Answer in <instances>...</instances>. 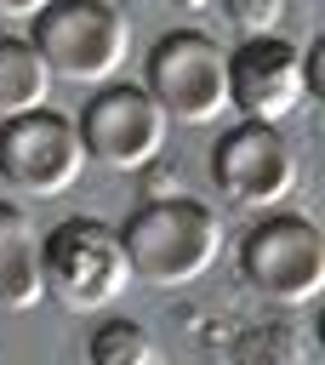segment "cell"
<instances>
[{
  "mask_svg": "<svg viewBox=\"0 0 325 365\" xmlns=\"http://www.w3.org/2000/svg\"><path fill=\"white\" fill-rule=\"evenodd\" d=\"M120 245H125L131 279L177 291V285H194V279H205L217 268V257H222V217L205 200H194V194H160V200H143L125 217Z\"/></svg>",
  "mask_w": 325,
  "mask_h": 365,
  "instance_id": "6da1fadb",
  "label": "cell"
},
{
  "mask_svg": "<svg viewBox=\"0 0 325 365\" xmlns=\"http://www.w3.org/2000/svg\"><path fill=\"white\" fill-rule=\"evenodd\" d=\"M29 46L63 86H103L131 57V23L108 0H46L29 17Z\"/></svg>",
  "mask_w": 325,
  "mask_h": 365,
  "instance_id": "7a4b0ae2",
  "label": "cell"
},
{
  "mask_svg": "<svg viewBox=\"0 0 325 365\" xmlns=\"http://www.w3.org/2000/svg\"><path fill=\"white\" fill-rule=\"evenodd\" d=\"M40 274H46V297H57L63 308H80V314L120 302V291L131 285L125 245L97 217H68L51 234H40Z\"/></svg>",
  "mask_w": 325,
  "mask_h": 365,
  "instance_id": "3957f363",
  "label": "cell"
},
{
  "mask_svg": "<svg viewBox=\"0 0 325 365\" xmlns=\"http://www.w3.org/2000/svg\"><path fill=\"white\" fill-rule=\"evenodd\" d=\"M148 97L165 120L211 125L228 114V51L205 29H171L148 51Z\"/></svg>",
  "mask_w": 325,
  "mask_h": 365,
  "instance_id": "277c9868",
  "label": "cell"
},
{
  "mask_svg": "<svg viewBox=\"0 0 325 365\" xmlns=\"http://www.w3.org/2000/svg\"><path fill=\"white\" fill-rule=\"evenodd\" d=\"M239 268L245 279L279 302V308H302L325 291V234L314 228V217L302 211H268L245 245H239Z\"/></svg>",
  "mask_w": 325,
  "mask_h": 365,
  "instance_id": "5b68a950",
  "label": "cell"
},
{
  "mask_svg": "<svg viewBox=\"0 0 325 365\" xmlns=\"http://www.w3.org/2000/svg\"><path fill=\"white\" fill-rule=\"evenodd\" d=\"M0 177L23 194H68L86 177V143L74 120L57 114L51 103L0 120Z\"/></svg>",
  "mask_w": 325,
  "mask_h": 365,
  "instance_id": "8992f818",
  "label": "cell"
},
{
  "mask_svg": "<svg viewBox=\"0 0 325 365\" xmlns=\"http://www.w3.org/2000/svg\"><path fill=\"white\" fill-rule=\"evenodd\" d=\"M74 131L86 143V160H97L108 171H143L148 160H160V148L171 137V120L148 97V86H103L80 108Z\"/></svg>",
  "mask_w": 325,
  "mask_h": 365,
  "instance_id": "52a82bcc",
  "label": "cell"
},
{
  "mask_svg": "<svg viewBox=\"0 0 325 365\" xmlns=\"http://www.w3.org/2000/svg\"><path fill=\"white\" fill-rule=\"evenodd\" d=\"M211 177L217 188L245 205V211H274L296 188V148L279 137V125L262 120H234L217 148H211Z\"/></svg>",
  "mask_w": 325,
  "mask_h": 365,
  "instance_id": "ba28073f",
  "label": "cell"
},
{
  "mask_svg": "<svg viewBox=\"0 0 325 365\" xmlns=\"http://www.w3.org/2000/svg\"><path fill=\"white\" fill-rule=\"evenodd\" d=\"M308 103V74H302V46L285 34H257L228 51V108L245 120L279 125Z\"/></svg>",
  "mask_w": 325,
  "mask_h": 365,
  "instance_id": "9c48e42d",
  "label": "cell"
},
{
  "mask_svg": "<svg viewBox=\"0 0 325 365\" xmlns=\"http://www.w3.org/2000/svg\"><path fill=\"white\" fill-rule=\"evenodd\" d=\"M0 302L6 308H34L46 302V274H40V228L23 205L0 200Z\"/></svg>",
  "mask_w": 325,
  "mask_h": 365,
  "instance_id": "30bf717a",
  "label": "cell"
},
{
  "mask_svg": "<svg viewBox=\"0 0 325 365\" xmlns=\"http://www.w3.org/2000/svg\"><path fill=\"white\" fill-rule=\"evenodd\" d=\"M46 97H51V74H46L40 51L23 34H0V120L46 108Z\"/></svg>",
  "mask_w": 325,
  "mask_h": 365,
  "instance_id": "8fae6325",
  "label": "cell"
},
{
  "mask_svg": "<svg viewBox=\"0 0 325 365\" xmlns=\"http://www.w3.org/2000/svg\"><path fill=\"white\" fill-rule=\"evenodd\" d=\"M86 359L91 365H160V342L137 319H103L86 342Z\"/></svg>",
  "mask_w": 325,
  "mask_h": 365,
  "instance_id": "7c38bea8",
  "label": "cell"
},
{
  "mask_svg": "<svg viewBox=\"0 0 325 365\" xmlns=\"http://www.w3.org/2000/svg\"><path fill=\"white\" fill-rule=\"evenodd\" d=\"M222 23L239 34V40H257V34H279L285 29V0H217Z\"/></svg>",
  "mask_w": 325,
  "mask_h": 365,
  "instance_id": "4fadbf2b",
  "label": "cell"
},
{
  "mask_svg": "<svg viewBox=\"0 0 325 365\" xmlns=\"http://www.w3.org/2000/svg\"><path fill=\"white\" fill-rule=\"evenodd\" d=\"M46 0H0V23H29Z\"/></svg>",
  "mask_w": 325,
  "mask_h": 365,
  "instance_id": "5bb4252c",
  "label": "cell"
},
{
  "mask_svg": "<svg viewBox=\"0 0 325 365\" xmlns=\"http://www.w3.org/2000/svg\"><path fill=\"white\" fill-rule=\"evenodd\" d=\"M177 11H205V6H217V0H171Z\"/></svg>",
  "mask_w": 325,
  "mask_h": 365,
  "instance_id": "9a60e30c",
  "label": "cell"
}]
</instances>
